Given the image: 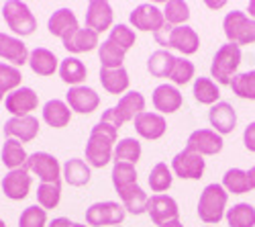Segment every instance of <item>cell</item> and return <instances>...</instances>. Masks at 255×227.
<instances>
[{"mask_svg":"<svg viewBox=\"0 0 255 227\" xmlns=\"http://www.w3.org/2000/svg\"><path fill=\"white\" fill-rule=\"evenodd\" d=\"M47 29H49L51 35H55V37H59L63 41L66 37L74 35L80 29V25H78V18H76V14H74L72 8H59V10H55L49 16Z\"/></svg>","mask_w":255,"mask_h":227,"instance_id":"cell-20","label":"cell"},{"mask_svg":"<svg viewBox=\"0 0 255 227\" xmlns=\"http://www.w3.org/2000/svg\"><path fill=\"white\" fill-rule=\"evenodd\" d=\"M163 18L172 27L186 25V20L190 18V8L182 0H169V2H165V8H163Z\"/></svg>","mask_w":255,"mask_h":227,"instance_id":"cell-41","label":"cell"},{"mask_svg":"<svg viewBox=\"0 0 255 227\" xmlns=\"http://www.w3.org/2000/svg\"><path fill=\"white\" fill-rule=\"evenodd\" d=\"M204 227H215V225H204Z\"/></svg>","mask_w":255,"mask_h":227,"instance_id":"cell-56","label":"cell"},{"mask_svg":"<svg viewBox=\"0 0 255 227\" xmlns=\"http://www.w3.org/2000/svg\"><path fill=\"white\" fill-rule=\"evenodd\" d=\"M0 227H6V223H4L2 219H0Z\"/></svg>","mask_w":255,"mask_h":227,"instance_id":"cell-55","label":"cell"},{"mask_svg":"<svg viewBox=\"0 0 255 227\" xmlns=\"http://www.w3.org/2000/svg\"><path fill=\"white\" fill-rule=\"evenodd\" d=\"M223 187H225L227 193H233V195H245V193L251 191L247 172L241 170V168H231V170H227L225 176H223Z\"/></svg>","mask_w":255,"mask_h":227,"instance_id":"cell-36","label":"cell"},{"mask_svg":"<svg viewBox=\"0 0 255 227\" xmlns=\"http://www.w3.org/2000/svg\"><path fill=\"white\" fill-rule=\"evenodd\" d=\"M29 49L20 39L0 33V57H4L6 61H10V66L18 68L23 64H29Z\"/></svg>","mask_w":255,"mask_h":227,"instance_id":"cell-19","label":"cell"},{"mask_svg":"<svg viewBox=\"0 0 255 227\" xmlns=\"http://www.w3.org/2000/svg\"><path fill=\"white\" fill-rule=\"evenodd\" d=\"M172 180H174V174H172V170L167 168L165 162H157L155 166L151 168V172H149V178H147L151 191L157 193V195H161L163 191H167L169 187H172Z\"/></svg>","mask_w":255,"mask_h":227,"instance_id":"cell-38","label":"cell"},{"mask_svg":"<svg viewBox=\"0 0 255 227\" xmlns=\"http://www.w3.org/2000/svg\"><path fill=\"white\" fill-rule=\"evenodd\" d=\"M2 16L6 20V25L10 31H14L16 35H31L37 29V18L31 12V8L20 2V0H8L2 6Z\"/></svg>","mask_w":255,"mask_h":227,"instance_id":"cell-6","label":"cell"},{"mask_svg":"<svg viewBox=\"0 0 255 227\" xmlns=\"http://www.w3.org/2000/svg\"><path fill=\"white\" fill-rule=\"evenodd\" d=\"M231 88L239 98L255 100V70L241 72L231 80Z\"/></svg>","mask_w":255,"mask_h":227,"instance_id":"cell-39","label":"cell"},{"mask_svg":"<svg viewBox=\"0 0 255 227\" xmlns=\"http://www.w3.org/2000/svg\"><path fill=\"white\" fill-rule=\"evenodd\" d=\"M206 168V162L200 154H194L190 150H182L172 160V172L180 176L182 180H198L202 178Z\"/></svg>","mask_w":255,"mask_h":227,"instance_id":"cell-9","label":"cell"},{"mask_svg":"<svg viewBox=\"0 0 255 227\" xmlns=\"http://www.w3.org/2000/svg\"><path fill=\"white\" fill-rule=\"evenodd\" d=\"M239 64H241V47L227 41L225 45H221L217 49L215 57H212L210 74H212V78L219 82V84L231 86V80L237 76Z\"/></svg>","mask_w":255,"mask_h":227,"instance_id":"cell-3","label":"cell"},{"mask_svg":"<svg viewBox=\"0 0 255 227\" xmlns=\"http://www.w3.org/2000/svg\"><path fill=\"white\" fill-rule=\"evenodd\" d=\"M223 29L229 39V43L235 45H249L255 43V20L249 18L243 10H233L225 16Z\"/></svg>","mask_w":255,"mask_h":227,"instance_id":"cell-5","label":"cell"},{"mask_svg":"<svg viewBox=\"0 0 255 227\" xmlns=\"http://www.w3.org/2000/svg\"><path fill=\"white\" fill-rule=\"evenodd\" d=\"M176 64V55L169 49H157L147 59V70L155 78H169Z\"/></svg>","mask_w":255,"mask_h":227,"instance_id":"cell-29","label":"cell"},{"mask_svg":"<svg viewBox=\"0 0 255 227\" xmlns=\"http://www.w3.org/2000/svg\"><path fill=\"white\" fill-rule=\"evenodd\" d=\"M115 162H127V164H135L141 158V143L135 137H125L115 146V154H113Z\"/></svg>","mask_w":255,"mask_h":227,"instance_id":"cell-35","label":"cell"},{"mask_svg":"<svg viewBox=\"0 0 255 227\" xmlns=\"http://www.w3.org/2000/svg\"><path fill=\"white\" fill-rule=\"evenodd\" d=\"M31 189V176L27 168L8 170V174L2 178V193L10 201H23L29 195Z\"/></svg>","mask_w":255,"mask_h":227,"instance_id":"cell-16","label":"cell"},{"mask_svg":"<svg viewBox=\"0 0 255 227\" xmlns=\"http://www.w3.org/2000/svg\"><path fill=\"white\" fill-rule=\"evenodd\" d=\"M247 178H249V184H251V191L255 189V166L247 170Z\"/></svg>","mask_w":255,"mask_h":227,"instance_id":"cell-50","label":"cell"},{"mask_svg":"<svg viewBox=\"0 0 255 227\" xmlns=\"http://www.w3.org/2000/svg\"><path fill=\"white\" fill-rule=\"evenodd\" d=\"M243 143H245V148L249 152L255 154V121L249 123V125L245 127V131H243Z\"/></svg>","mask_w":255,"mask_h":227,"instance_id":"cell-47","label":"cell"},{"mask_svg":"<svg viewBox=\"0 0 255 227\" xmlns=\"http://www.w3.org/2000/svg\"><path fill=\"white\" fill-rule=\"evenodd\" d=\"M39 133V121L33 115L27 117H10L4 123V135L6 139H18L20 143H27L35 139Z\"/></svg>","mask_w":255,"mask_h":227,"instance_id":"cell-15","label":"cell"},{"mask_svg":"<svg viewBox=\"0 0 255 227\" xmlns=\"http://www.w3.org/2000/svg\"><path fill=\"white\" fill-rule=\"evenodd\" d=\"M117 227H121V225H117Z\"/></svg>","mask_w":255,"mask_h":227,"instance_id":"cell-57","label":"cell"},{"mask_svg":"<svg viewBox=\"0 0 255 227\" xmlns=\"http://www.w3.org/2000/svg\"><path fill=\"white\" fill-rule=\"evenodd\" d=\"M72 227H90V225H84V223H74Z\"/></svg>","mask_w":255,"mask_h":227,"instance_id":"cell-54","label":"cell"},{"mask_svg":"<svg viewBox=\"0 0 255 227\" xmlns=\"http://www.w3.org/2000/svg\"><path fill=\"white\" fill-rule=\"evenodd\" d=\"M117 135H119V129L111 125V123L98 121L92 127L90 139L86 143V160L90 166L104 168L113 160V154H115L113 146L117 143Z\"/></svg>","mask_w":255,"mask_h":227,"instance_id":"cell-1","label":"cell"},{"mask_svg":"<svg viewBox=\"0 0 255 227\" xmlns=\"http://www.w3.org/2000/svg\"><path fill=\"white\" fill-rule=\"evenodd\" d=\"M131 25L135 29H139V31H153V33H157L165 25V18H163V12L155 4L143 2L137 8H133V12H131Z\"/></svg>","mask_w":255,"mask_h":227,"instance_id":"cell-13","label":"cell"},{"mask_svg":"<svg viewBox=\"0 0 255 227\" xmlns=\"http://www.w3.org/2000/svg\"><path fill=\"white\" fill-rule=\"evenodd\" d=\"M167 125H165V119L159 113H149V111H143L137 119H135V131L143 137V139H159L163 137Z\"/></svg>","mask_w":255,"mask_h":227,"instance_id":"cell-21","label":"cell"},{"mask_svg":"<svg viewBox=\"0 0 255 227\" xmlns=\"http://www.w3.org/2000/svg\"><path fill=\"white\" fill-rule=\"evenodd\" d=\"M61 176L66 180L70 187H84V184L90 182V166L84 160L80 158H72L63 164V170H61Z\"/></svg>","mask_w":255,"mask_h":227,"instance_id":"cell-27","label":"cell"},{"mask_svg":"<svg viewBox=\"0 0 255 227\" xmlns=\"http://www.w3.org/2000/svg\"><path fill=\"white\" fill-rule=\"evenodd\" d=\"M186 150L204 156H217L223 150V137L215 129H196L190 133L186 141Z\"/></svg>","mask_w":255,"mask_h":227,"instance_id":"cell-10","label":"cell"},{"mask_svg":"<svg viewBox=\"0 0 255 227\" xmlns=\"http://www.w3.org/2000/svg\"><path fill=\"white\" fill-rule=\"evenodd\" d=\"M145 111V96L137 90H131L121 96L119 105L115 107V113L117 117L121 119V123H129V121H135L141 113Z\"/></svg>","mask_w":255,"mask_h":227,"instance_id":"cell-23","label":"cell"},{"mask_svg":"<svg viewBox=\"0 0 255 227\" xmlns=\"http://www.w3.org/2000/svg\"><path fill=\"white\" fill-rule=\"evenodd\" d=\"M4 94H8V92H6V88H4L2 84H0V100H2V98H4Z\"/></svg>","mask_w":255,"mask_h":227,"instance_id":"cell-53","label":"cell"},{"mask_svg":"<svg viewBox=\"0 0 255 227\" xmlns=\"http://www.w3.org/2000/svg\"><path fill=\"white\" fill-rule=\"evenodd\" d=\"M229 227H255V207L249 203H237L227 209Z\"/></svg>","mask_w":255,"mask_h":227,"instance_id":"cell-33","label":"cell"},{"mask_svg":"<svg viewBox=\"0 0 255 227\" xmlns=\"http://www.w3.org/2000/svg\"><path fill=\"white\" fill-rule=\"evenodd\" d=\"M47 225V211L39 205H31L18 217V227H45Z\"/></svg>","mask_w":255,"mask_h":227,"instance_id":"cell-44","label":"cell"},{"mask_svg":"<svg viewBox=\"0 0 255 227\" xmlns=\"http://www.w3.org/2000/svg\"><path fill=\"white\" fill-rule=\"evenodd\" d=\"M20 80H23V74H20L18 68L10 64H0V84L6 88V92L20 88Z\"/></svg>","mask_w":255,"mask_h":227,"instance_id":"cell-46","label":"cell"},{"mask_svg":"<svg viewBox=\"0 0 255 227\" xmlns=\"http://www.w3.org/2000/svg\"><path fill=\"white\" fill-rule=\"evenodd\" d=\"M57 61L55 53L45 47H35L29 53V66L37 76H51L57 70Z\"/></svg>","mask_w":255,"mask_h":227,"instance_id":"cell-28","label":"cell"},{"mask_svg":"<svg viewBox=\"0 0 255 227\" xmlns=\"http://www.w3.org/2000/svg\"><path fill=\"white\" fill-rule=\"evenodd\" d=\"M229 193L223 184H208L198 199V217L206 225H215L225 217Z\"/></svg>","mask_w":255,"mask_h":227,"instance_id":"cell-4","label":"cell"},{"mask_svg":"<svg viewBox=\"0 0 255 227\" xmlns=\"http://www.w3.org/2000/svg\"><path fill=\"white\" fill-rule=\"evenodd\" d=\"M247 12H249V18L255 20V0H251V2L247 4Z\"/></svg>","mask_w":255,"mask_h":227,"instance_id":"cell-51","label":"cell"},{"mask_svg":"<svg viewBox=\"0 0 255 227\" xmlns=\"http://www.w3.org/2000/svg\"><path fill=\"white\" fill-rule=\"evenodd\" d=\"M25 168L33 172L41 182H49V184H59L61 182V166L55 156L47 152H35L29 156Z\"/></svg>","mask_w":255,"mask_h":227,"instance_id":"cell-7","label":"cell"},{"mask_svg":"<svg viewBox=\"0 0 255 227\" xmlns=\"http://www.w3.org/2000/svg\"><path fill=\"white\" fill-rule=\"evenodd\" d=\"M100 82L106 92L111 94H121L129 88V74H127L125 68H100Z\"/></svg>","mask_w":255,"mask_h":227,"instance_id":"cell-31","label":"cell"},{"mask_svg":"<svg viewBox=\"0 0 255 227\" xmlns=\"http://www.w3.org/2000/svg\"><path fill=\"white\" fill-rule=\"evenodd\" d=\"M125 207L115 201H102V203H94L88 207L86 211V221L92 227H102V225H109V227H117L125 221Z\"/></svg>","mask_w":255,"mask_h":227,"instance_id":"cell-8","label":"cell"},{"mask_svg":"<svg viewBox=\"0 0 255 227\" xmlns=\"http://www.w3.org/2000/svg\"><path fill=\"white\" fill-rule=\"evenodd\" d=\"M194 98L200 102V105H217L219 98H221V90L217 86V82L215 80H210V78H196L194 80Z\"/></svg>","mask_w":255,"mask_h":227,"instance_id":"cell-34","label":"cell"},{"mask_svg":"<svg viewBox=\"0 0 255 227\" xmlns=\"http://www.w3.org/2000/svg\"><path fill=\"white\" fill-rule=\"evenodd\" d=\"M109 41L115 43L117 47H121L123 51H129L133 45H135V31L129 27V25H115L111 29V35H109Z\"/></svg>","mask_w":255,"mask_h":227,"instance_id":"cell-43","label":"cell"},{"mask_svg":"<svg viewBox=\"0 0 255 227\" xmlns=\"http://www.w3.org/2000/svg\"><path fill=\"white\" fill-rule=\"evenodd\" d=\"M192 78H194V64L192 61L186 59V57H176V64H174L172 74H169V80H172L176 86H184Z\"/></svg>","mask_w":255,"mask_h":227,"instance_id":"cell-45","label":"cell"},{"mask_svg":"<svg viewBox=\"0 0 255 227\" xmlns=\"http://www.w3.org/2000/svg\"><path fill=\"white\" fill-rule=\"evenodd\" d=\"M153 107L159 113H176L182 107V94L172 84H159L153 90Z\"/></svg>","mask_w":255,"mask_h":227,"instance_id":"cell-25","label":"cell"},{"mask_svg":"<svg viewBox=\"0 0 255 227\" xmlns=\"http://www.w3.org/2000/svg\"><path fill=\"white\" fill-rule=\"evenodd\" d=\"M100 121H104V123H111V125H115L117 129H121V119L117 117V113H115V107L113 109H106L104 113H102V117H100Z\"/></svg>","mask_w":255,"mask_h":227,"instance_id":"cell-48","label":"cell"},{"mask_svg":"<svg viewBox=\"0 0 255 227\" xmlns=\"http://www.w3.org/2000/svg\"><path fill=\"white\" fill-rule=\"evenodd\" d=\"M66 102H68V107L74 113L88 115V113H92V111L98 109L100 96L96 94L94 88H88V86H72L68 90V94H66Z\"/></svg>","mask_w":255,"mask_h":227,"instance_id":"cell-14","label":"cell"},{"mask_svg":"<svg viewBox=\"0 0 255 227\" xmlns=\"http://www.w3.org/2000/svg\"><path fill=\"white\" fill-rule=\"evenodd\" d=\"M208 121H210V127H215L219 135H227V133H233V129L237 125V113L229 102L219 100L217 105L210 107Z\"/></svg>","mask_w":255,"mask_h":227,"instance_id":"cell-17","label":"cell"},{"mask_svg":"<svg viewBox=\"0 0 255 227\" xmlns=\"http://www.w3.org/2000/svg\"><path fill=\"white\" fill-rule=\"evenodd\" d=\"M29 156L23 148V143L18 139H6L2 146V164L8 170H16V168H25Z\"/></svg>","mask_w":255,"mask_h":227,"instance_id":"cell-32","label":"cell"},{"mask_svg":"<svg viewBox=\"0 0 255 227\" xmlns=\"http://www.w3.org/2000/svg\"><path fill=\"white\" fill-rule=\"evenodd\" d=\"M100 45L98 41V33L84 27V29H78L74 35L63 39V47H66L70 53H86V51H92Z\"/></svg>","mask_w":255,"mask_h":227,"instance_id":"cell-24","label":"cell"},{"mask_svg":"<svg viewBox=\"0 0 255 227\" xmlns=\"http://www.w3.org/2000/svg\"><path fill=\"white\" fill-rule=\"evenodd\" d=\"M119 197H121V203L125 211H129L133 215H143L147 213V205H149V197L145 195V191L139 187V184H129L125 189H119L117 191Z\"/></svg>","mask_w":255,"mask_h":227,"instance_id":"cell-22","label":"cell"},{"mask_svg":"<svg viewBox=\"0 0 255 227\" xmlns=\"http://www.w3.org/2000/svg\"><path fill=\"white\" fill-rule=\"evenodd\" d=\"M59 76L70 86H82V82L88 76V70L78 57L68 55L66 59H61V64H59Z\"/></svg>","mask_w":255,"mask_h":227,"instance_id":"cell-30","label":"cell"},{"mask_svg":"<svg viewBox=\"0 0 255 227\" xmlns=\"http://www.w3.org/2000/svg\"><path fill=\"white\" fill-rule=\"evenodd\" d=\"M125 53L121 47H117L115 43H111L109 39L102 41L98 45V57H100V64L102 68H109V70H115V68H123V61H125Z\"/></svg>","mask_w":255,"mask_h":227,"instance_id":"cell-37","label":"cell"},{"mask_svg":"<svg viewBox=\"0 0 255 227\" xmlns=\"http://www.w3.org/2000/svg\"><path fill=\"white\" fill-rule=\"evenodd\" d=\"M155 41L163 47H172V49H178L180 53L184 55H192L198 51L200 47V37L198 33L188 27V25H180V27H172V25H163L157 33H153Z\"/></svg>","mask_w":255,"mask_h":227,"instance_id":"cell-2","label":"cell"},{"mask_svg":"<svg viewBox=\"0 0 255 227\" xmlns=\"http://www.w3.org/2000/svg\"><path fill=\"white\" fill-rule=\"evenodd\" d=\"M163 227H184V225L180 223V219H176V221H169V223H165Z\"/></svg>","mask_w":255,"mask_h":227,"instance_id":"cell-52","label":"cell"},{"mask_svg":"<svg viewBox=\"0 0 255 227\" xmlns=\"http://www.w3.org/2000/svg\"><path fill=\"white\" fill-rule=\"evenodd\" d=\"M43 119H45V123L49 127L61 129L70 123L72 109L68 107V102H63L59 98H51V100L45 102V107H43Z\"/></svg>","mask_w":255,"mask_h":227,"instance_id":"cell-26","label":"cell"},{"mask_svg":"<svg viewBox=\"0 0 255 227\" xmlns=\"http://www.w3.org/2000/svg\"><path fill=\"white\" fill-rule=\"evenodd\" d=\"M147 215L159 227L178 219V203L169 195H153L147 205Z\"/></svg>","mask_w":255,"mask_h":227,"instance_id":"cell-12","label":"cell"},{"mask_svg":"<svg viewBox=\"0 0 255 227\" xmlns=\"http://www.w3.org/2000/svg\"><path fill=\"white\" fill-rule=\"evenodd\" d=\"M137 182V170L133 164H127V162H115L113 166V184L115 189H125L129 184Z\"/></svg>","mask_w":255,"mask_h":227,"instance_id":"cell-42","label":"cell"},{"mask_svg":"<svg viewBox=\"0 0 255 227\" xmlns=\"http://www.w3.org/2000/svg\"><path fill=\"white\" fill-rule=\"evenodd\" d=\"M113 25V6L106 0H92L86 8V27L102 33Z\"/></svg>","mask_w":255,"mask_h":227,"instance_id":"cell-18","label":"cell"},{"mask_svg":"<svg viewBox=\"0 0 255 227\" xmlns=\"http://www.w3.org/2000/svg\"><path fill=\"white\" fill-rule=\"evenodd\" d=\"M37 105H39V96L29 86H20L8 92L4 98V107L12 117H27L31 115V111L37 109Z\"/></svg>","mask_w":255,"mask_h":227,"instance_id":"cell-11","label":"cell"},{"mask_svg":"<svg viewBox=\"0 0 255 227\" xmlns=\"http://www.w3.org/2000/svg\"><path fill=\"white\" fill-rule=\"evenodd\" d=\"M61 201V182L59 184H49V182H41L37 189V203L39 207L47 209H55Z\"/></svg>","mask_w":255,"mask_h":227,"instance_id":"cell-40","label":"cell"},{"mask_svg":"<svg viewBox=\"0 0 255 227\" xmlns=\"http://www.w3.org/2000/svg\"><path fill=\"white\" fill-rule=\"evenodd\" d=\"M72 225H74V223H72L68 217H57V219H53L47 227H72Z\"/></svg>","mask_w":255,"mask_h":227,"instance_id":"cell-49","label":"cell"}]
</instances>
